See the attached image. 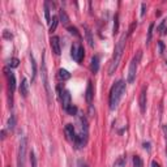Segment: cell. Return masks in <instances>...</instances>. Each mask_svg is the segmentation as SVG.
I'll list each match as a JSON object with an SVG mask.
<instances>
[{
  "instance_id": "6da1fadb",
  "label": "cell",
  "mask_w": 167,
  "mask_h": 167,
  "mask_svg": "<svg viewBox=\"0 0 167 167\" xmlns=\"http://www.w3.org/2000/svg\"><path fill=\"white\" fill-rule=\"evenodd\" d=\"M128 33H123L120 35L119 41H117L116 46H115V50H114V55H112V59H111V63H110V67H108V76H112L115 71L119 67V63L121 60V55H123V51H124V47H125V42H127V38H128Z\"/></svg>"
},
{
  "instance_id": "7a4b0ae2",
  "label": "cell",
  "mask_w": 167,
  "mask_h": 167,
  "mask_svg": "<svg viewBox=\"0 0 167 167\" xmlns=\"http://www.w3.org/2000/svg\"><path fill=\"white\" fill-rule=\"evenodd\" d=\"M124 93H125V81L124 80H119V81L112 85V88L110 90V97H108L110 110H115L117 107Z\"/></svg>"
},
{
  "instance_id": "3957f363",
  "label": "cell",
  "mask_w": 167,
  "mask_h": 167,
  "mask_svg": "<svg viewBox=\"0 0 167 167\" xmlns=\"http://www.w3.org/2000/svg\"><path fill=\"white\" fill-rule=\"evenodd\" d=\"M142 56V52L137 51V54L133 56V59L131 60V64H129V69H128V84H133L136 80V73H137V68L140 64V60Z\"/></svg>"
},
{
  "instance_id": "277c9868",
  "label": "cell",
  "mask_w": 167,
  "mask_h": 167,
  "mask_svg": "<svg viewBox=\"0 0 167 167\" xmlns=\"http://www.w3.org/2000/svg\"><path fill=\"white\" fill-rule=\"evenodd\" d=\"M42 80H43V86L46 89L48 101L51 99V88H50V82H48V73H47V67H46V55L45 52L42 54Z\"/></svg>"
},
{
  "instance_id": "5b68a950",
  "label": "cell",
  "mask_w": 167,
  "mask_h": 167,
  "mask_svg": "<svg viewBox=\"0 0 167 167\" xmlns=\"http://www.w3.org/2000/svg\"><path fill=\"white\" fill-rule=\"evenodd\" d=\"M28 149V138L22 137L20 141V147H18V156H17V167H25V156Z\"/></svg>"
},
{
  "instance_id": "8992f818",
  "label": "cell",
  "mask_w": 167,
  "mask_h": 167,
  "mask_svg": "<svg viewBox=\"0 0 167 167\" xmlns=\"http://www.w3.org/2000/svg\"><path fill=\"white\" fill-rule=\"evenodd\" d=\"M58 91H59V99L61 102V106L67 111V108L71 106V93L69 90H61V86H58Z\"/></svg>"
},
{
  "instance_id": "52a82bcc",
  "label": "cell",
  "mask_w": 167,
  "mask_h": 167,
  "mask_svg": "<svg viewBox=\"0 0 167 167\" xmlns=\"http://www.w3.org/2000/svg\"><path fill=\"white\" fill-rule=\"evenodd\" d=\"M5 72V76H7V80H8V86H9V93L12 95H13V93L16 90V77L13 75V72L9 71L8 68H5L4 69Z\"/></svg>"
},
{
  "instance_id": "ba28073f",
  "label": "cell",
  "mask_w": 167,
  "mask_h": 167,
  "mask_svg": "<svg viewBox=\"0 0 167 167\" xmlns=\"http://www.w3.org/2000/svg\"><path fill=\"white\" fill-rule=\"evenodd\" d=\"M50 46H51L52 52L56 55V56H59L61 52V47H60V38L58 35H52L50 38Z\"/></svg>"
},
{
  "instance_id": "9c48e42d",
  "label": "cell",
  "mask_w": 167,
  "mask_h": 167,
  "mask_svg": "<svg viewBox=\"0 0 167 167\" xmlns=\"http://www.w3.org/2000/svg\"><path fill=\"white\" fill-rule=\"evenodd\" d=\"M78 124H80V133H84V134H89V125H88V120L86 117L81 114H78Z\"/></svg>"
},
{
  "instance_id": "30bf717a",
  "label": "cell",
  "mask_w": 167,
  "mask_h": 167,
  "mask_svg": "<svg viewBox=\"0 0 167 167\" xmlns=\"http://www.w3.org/2000/svg\"><path fill=\"white\" fill-rule=\"evenodd\" d=\"M138 106H140V111L141 114H145L146 111V88H142L140 97H138Z\"/></svg>"
},
{
  "instance_id": "8fae6325",
  "label": "cell",
  "mask_w": 167,
  "mask_h": 167,
  "mask_svg": "<svg viewBox=\"0 0 167 167\" xmlns=\"http://www.w3.org/2000/svg\"><path fill=\"white\" fill-rule=\"evenodd\" d=\"M64 132H65V136H67V138L69 140V141H75L76 138V131H75V125L73 124H67L65 128H64Z\"/></svg>"
},
{
  "instance_id": "7c38bea8",
  "label": "cell",
  "mask_w": 167,
  "mask_h": 167,
  "mask_svg": "<svg viewBox=\"0 0 167 167\" xmlns=\"http://www.w3.org/2000/svg\"><path fill=\"white\" fill-rule=\"evenodd\" d=\"M85 98H86V102H88L89 104H91V102H93V98H94V90H93V84H91L90 80L88 81V86H86Z\"/></svg>"
},
{
  "instance_id": "4fadbf2b",
  "label": "cell",
  "mask_w": 167,
  "mask_h": 167,
  "mask_svg": "<svg viewBox=\"0 0 167 167\" xmlns=\"http://www.w3.org/2000/svg\"><path fill=\"white\" fill-rule=\"evenodd\" d=\"M90 71L93 73H97L99 71V56L98 55H94L91 58V61H90Z\"/></svg>"
},
{
  "instance_id": "5bb4252c",
  "label": "cell",
  "mask_w": 167,
  "mask_h": 167,
  "mask_svg": "<svg viewBox=\"0 0 167 167\" xmlns=\"http://www.w3.org/2000/svg\"><path fill=\"white\" fill-rule=\"evenodd\" d=\"M20 93L24 98H26L28 94H29V82L26 78H22V81L20 84Z\"/></svg>"
},
{
  "instance_id": "9a60e30c",
  "label": "cell",
  "mask_w": 167,
  "mask_h": 167,
  "mask_svg": "<svg viewBox=\"0 0 167 167\" xmlns=\"http://www.w3.org/2000/svg\"><path fill=\"white\" fill-rule=\"evenodd\" d=\"M59 20L63 22V25H68V24H69V17H68L67 12L63 8L59 9Z\"/></svg>"
},
{
  "instance_id": "2e32d148",
  "label": "cell",
  "mask_w": 167,
  "mask_h": 167,
  "mask_svg": "<svg viewBox=\"0 0 167 167\" xmlns=\"http://www.w3.org/2000/svg\"><path fill=\"white\" fill-rule=\"evenodd\" d=\"M84 29H85V35H86V39H88L89 46L90 47H94V39H93V35H91V30L89 29L88 25H85Z\"/></svg>"
},
{
  "instance_id": "e0dca14e",
  "label": "cell",
  "mask_w": 167,
  "mask_h": 167,
  "mask_svg": "<svg viewBox=\"0 0 167 167\" xmlns=\"http://www.w3.org/2000/svg\"><path fill=\"white\" fill-rule=\"evenodd\" d=\"M84 56H85L84 46L81 45V43H78V46H77V59H76L77 63H81V61L84 60Z\"/></svg>"
},
{
  "instance_id": "ac0fdd59",
  "label": "cell",
  "mask_w": 167,
  "mask_h": 167,
  "mask_svg": "<svg viewBox=\"0 0 167 167\" xmlns=\"http://www.w3.org/2000/svg\"><path fill=\"white\" fill-rule=\"evenodd\" d=\"M59 78L61 80V81H67V80H69L71 78V73L68 72L67 69H63V68H60L59 69Z\"/></svg>"
},
{
  "instance_id": "d6986e66",
  "label": "cell",
  "mask_w": 167,
  "mask_h": 167,
  "mask_svg": "<svg viewBox=\"0 0 167 167\" xmlns=\"http://www.w3.org/2000/svg\"><path fill=\"white\" fill-rule=\"evenodd\" d=\"M52 5V3L50 2H45V17H46V21L48 24H51V17H50V7Z\"/></svg>"
},
{
  "instance_id": "ffe728a7",
  "label": "cell",
  "mask_w": 167,
  "mask_h": 167,
  "mask_svg": "<svg viewBox=\"0 0 167 167\" xmlns=\"http://www.w3.org/2000/svg\"><path fill=\"white\" fill-rule=\"evenodd\" d=\"M30 63H32V81H34L35 77H37V63H35V59L33 56V54H30Z\"/></svg>"
},
{
  "instance_id": "44dd1931",
  "label": "cell",
  "mask_w": 167,
  "mask_h": 167,
  "mask_svg": "<svg viewBox=\"0 0 167 167\" xmlns=\"http://www.w3.org/2000/svg\"><path fill=\"white\" fill-rule=\"evenodd\" d=\"M7 127L9 131H13V129L16 128V115L15 114H12L9 116V119H8V123H7Z\"/></svg>"
},
{
  "instance_id": "7402d4cb",
  "label": "cell",
  "mask_w": 167,
  "mask_h": 167,
  "mask_svg": "<svg viewBox=\"0 0 167 167\" xmlns=\"http://www.w3.org/2000/svg\"><path fill=\"white\" fill-rule=\"evenodd\" d=\"M117 32H119V15L116 13L115 17H114V29H112L114 35L117 34Z\"/></svg>"
},
{
  "instance_id": "603a6c76",
  "label": "cell",
  "mask_w": 167,
  "mask_h": 167,
  "mask_svg": "<svg viewBox=\"0 0 167 167\" xmlns=\"http://www.w3.org/2000/svg\"><path fill=\"white\" fill-rule=\"evenodd\" d=\"M51 21H52V22L50 24V32L52 33V32H55V30H56V26H58V22H59V17H58V16H54Z\"/></svg>"
},
{
  "instance_id": "cb8c5ba5",
  "label": "cell",
  "mask_w": 167,
  "mask_h": 167,
  "mask_svg": "<svg viewBox=\"0 0 167 167\" xmlns=\"http://www.w3.org/2000/svg\"><path fill=\"white\" fill-rule=\"evenodd\" d=\"M133 167H144V162L140 156H134L133 157Z\"/></svg>"
},
{
  "instance_id": "d4e9b609",
  "label": "cell",
  "mask_w": 167,
  "mask_h": 167,
  "mask_svg": "<svg viewBox=\"0 0 167 167\" xmlns=\"http://www.w3.org/2000/svg\"><path fill=\"white\" fill-rule=\"evenodd\" d=\"M153 29H154V24L152 22L150 25H149V30H147V39H146V46L150 43L152 41V37H153Z\"/></svg>"
},
{
  "instance_id": "484cf974",
  "label": "cell",
  "mask_w": 167,
  "mask_h": 167,
  "mask_svg": "<svg viewBox=\"0 0 167 167\" xmlns=\"http://www.w3.org/2000/svg\"><path fill=\"white\" fill-rule=\"evenodd\" d=\"M125 163H127V158H125V156H121L119 159L115 162V166H119V167H124L125 166Z\"/></svg>"
},
{
  "instance_id": "4316f807",
  "label": "cell",
  "mask_w": 167,
  "mask_h": 167,
  "mask_svg": "<svg viewBox=\"0 0 167 167\" xmlns=\"http://www.w3.org/2000/svg\"><path fill=\"white\" fill-rule=\"evenodd\" d=\"M30 162H32V167H38V162H37V157L34 152H30Z\"/></svg>"
},
{
  "instance_id": "83f0119b",
  "label": "cell",
  "mask_w": 167,
  "mask_h": 167,
  "mask_svg": "<svg viewBox=\"0 0 167 167\" xmlns=\"http://www.w3.org/2000/svg\"><path fill=\"white\" fill-rule=\"evenodd\" d=\"M77 111H78L77 107H76V106H73V104H71V106L67 108V112L69 114V115H77Z\"/></svg>"
},
{
  "instance_id": "f1b7e54d",
  "label": "cell",
  "mask_w": 167,
  "mask_h": 167,
  "mask_svg": "<svg viewBox=\"0 0 167 167\" xmlns=\"http://www.w3.org/2000/svg\"><path fill=\"white\" fill-rule=\"evenodd\" d=\"M18 63H20V60H18L17 58H13V59H11V61H9V67L11 68H17Z\"/></svg>"
},
{
  "instance_id": "f546056e",
  "label": "cell",
  "mask_w": 167,
  "mask_h": 167,
  "mask_svg": "<svg viewBox=\"0 0 167 167\" xmlns=\"http://www.w3.org/2000/svg\"><path fill=\"white\" fill-rule=\"evenodd\" d=\"M68 30H69V33H71V34L76 35V37H80V33H78V30H77L75 26H68Z\"/></svg>"
},
{
  "instance_id": "4dcf8cb0",
  "label": "cell",
  "mask_w": 167,
  "mask_h": 167,
  "mask_svg": "<svg viewBox=\"0 0 167 167\" xmlns=\"http://www.w3.org/2000/svg\"><path fill=\"white\" fill-rule=\"evenodd\" d=\"M163 134H165V141H166V157H167V124H163Z\"/></svg>"
},
{
  "instance_id": "1f68e13d",
  "label": "cell",
  "mask_w": 167,
  "mask_h": 167,
  "mask_svg": "<svg viewBox=\"0 0 167 167\" xmlns=\"http://www.w3.org/2000/svg\"><path fill=\"white\" fill-rule=\"evenodd\" d=\"M3 37H4L5 39H12V38H13V35H12V33L9 32V30H4V32H3Z\"/></svg>"
},
{
  "instance_id": "d6a6232c",
  "label": "cell",
  "mask_w": 167,
  "mask_h": 167,
  "mask_svg": "<svg viewBox=\"0 0 167 167\" xmlns=\"http://www.w3.org/2000/svg\"><path fill=\"white\" fill-rule=\"evenodd\" d=\"M158 48H159V54L163 55V52H165V43L162 41H158Z\"/></svg>"
},
{
  "instance_id": "836d02e7",
  "label": "cell",
  "mask_w": 167,
  "mask_h": 167,
  "mask_svg": "<svg viewBox=\"0 0 167 167\" xmlns=\"http://www.w3.org/2000/svg\"><path fill=\"white\" fill-rule=\"evenodd\" d=\"M145 11H146V4L145 3H141V17H144L145 16Z\"/></svg>"
},
{
  "instance_id": "e575fe53",
  "label": "cell",
  "mask_w": 167,
  "mask_h": 167,
  "mask_svg": "<svg viewBox=\"0 0 167 167\" xmlns=\"http://www.w3.org/2000/svg\"><path fill=\"white\" fill-rule=\"evenodd\" d=\"M77 166H78V167H88L86 162H85V160H82V159H78V160H77Z\"/></svg>"
},
{
  "instance_id": "d590c367",
  "label": "cell",
  "mask_w": 167,
  "mask_h": 167,
  "mask_svg": "<svg viewBox=\"0 0 167 167\" xmlns=\"http://www.w3.org/2000/svg\"><path fill=\"white\" fill-rule=\"evenodd\" d=\"M165 29V20L162 21V22H160V25L157 28V32H159V33H162V30Z\"/></svg>"
},
{
  "instance_id": "8d00e7d4",
  "label": "cell",
  "mask_w": 167,
  "mask_h": 167,
  "mask_svg": "<svg viewBox=\"0 0 167 167\" xmlns=\"http://www.w3.org/2000/svg\"><path fill=\"white\" fill-rule=\"evenodd\" d=\"M142 146H144V149H145V150L150 152V142H144V144H142Z\"/></svg>"
},
{
  "instance_id": "74e56055",
  "label": "cell",
  "mask_w": 167,
  "mask_h": 167,
  "mask_svg": "<svg viewBox=\"0 0 167 167\" xmlns=\"http://www.w3.org/2000/svg\"><path fill=\"white\" fill-rule=\"evenodd\" d=\"M152 167H160L157 160H152Z\"/></svg>"
},
{
  "instance_id": "f35d334b",
  "label": "cell",
  "mask_w": 167,
  "mask_h": 167,
  "mask_svg": "<svg viewBox=\"0 0 167 167\" xmlns=\"http://www.w3.org/2000/svg\"><path fill=\"white\" fill-rule=\"evenodd\" d=\"M5 134H7V133H5V129H3V131H2V138H3V140H4L5 137H7Z\"/></svg>"
},
{
  "instance_id": "ab89813d",
  "label": "cell",
  "mask_w": 167,
  "mask_h": 167,
  "mask_svg": "<svg viewBox=\"0 0 167 167\" xmlns=\"http://www.w3.org/2000/svg\"><path fill=\"white\" fill-rule=\"evenodd\" d=\"M162 35H167V28H165L163 30H162V33H160Z\"/></svg>"
},
{
  "instance_id": "60d3db41",
  "label": "cell",
  "mask_w": 167,
  "mask_h": 167,
  "mask_svg": "<svg viewBox=\"0 0 167 167\" xmlns=\"http://www.w3.org/2000/svg\"><path fill=\"white\" fill-rule=\"evenodd\" d=\"M8 167H9V166H8Z\"/></svg>"
}]
</instances>
